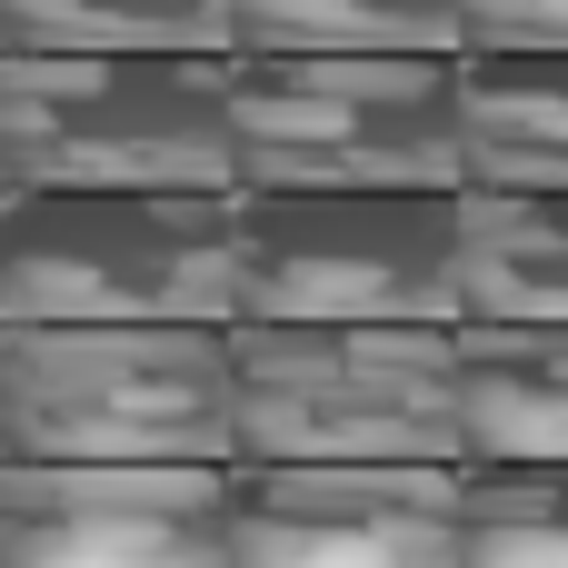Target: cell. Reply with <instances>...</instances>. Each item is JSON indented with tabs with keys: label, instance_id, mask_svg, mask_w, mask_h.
I'll return each instance as SVG.
<instances>
[{
	"label": "cell",
	"instance_id": "cell-1",
	"mask_svg": "<svg viewBox=\"0 0 568 568\" xmlns=\"http://www.w3.org/2000/svg\"><path fill=\"white\" fill-rule=\"evenodd\" d=\"M240 50H10V190H240Z\"/></svg>",
	"mask_w": 568,
	"mask_h": 568
},
{
	"label": "cell",
	"instance_id": "cell-2",
	"mask_svg": "<svg viewBox=\"0 0 568 568\" xmlns=\"http://www.w3.org/2000/svg\"><path fill=\"white\" fill-rule=\"evenodd\" d=\"M10 459H240V320H10Z\"/></svg>",
	"mask_w": 568,
	"mask_h": 568
},
{
	"label": "cell",
	"instance_id": "cell-3",
	"mask_svg": "<svg viewBox=\"0 0 568 568\" xmlns=\"http://www.w3.org/2000/svg\"><path fill=\"white\" fill-rule=\"evenodd\" d=\"M240 190H469L459 50H240Z\"/></svg>",
	"mask_w": 568,
	"mask_h": 568
},
{
	"label": "cell",
	"instance_id": "cell-4",
	"mask_svg": "<svg viewBox=\"0 0 568 568\" xmlns=\"http://www.w3.org/2000/svg\"><path fill=\"white\" fill-rule=\"evenodd\" d=\"M240 459H469L459 320H240Z\"/></svg>",
	"mask_w": 568,
	"mask_h": 568
},
{
	"label": "cell",
	"instance_id": "cell-5",
	"mask_svg": "<svg viewBox=\"0 0 568 568\" xmlns=\"http://www.w3.org/2000/svg\"><path fill=\"white\" fill-rule=\"evenodd\" d=\"M10 320H240V190H10Z\"/></svg>",
	"mask_w": 568,
	"mask_h": 568
},
{
	"label": "cell",
	"instance_id": "cell-6",
	"mask_svg": "<svg viewBox=\"0 0 568 568\" xmlns=\"http://www.w3.org/2000/svg\"><path fill=\"white\" fill-rule=\"evenodd\" d=\"M240 320H469L459 190H240Z\"/></svg>",
	"mask_w": 568,
	"mask_h": 568
},
{
	"label": "cell",
	"instance_id": "cell-7",
	"mask_svg": "<svg viewBox=\"0 0 568 568\" xmlns=\"http://www.w3.org/2000/svg\"><path fill=\"white\" fill-rule=\"evenodd\" d=\"M10 568H240V459H10Z\"/></svg>",
	"mask_w": 568,
	"mask_h": 568
},
{
	"label": "cell",
	"instance_id": "cell-8",
	"mask_svg": "<svg viewBox=\"0 0 568 568\" xmlns=\"http://www.w3.org/2000/svg\"><path fill=\"white\" fill-rule=\"evenodd\" d=\"M240 568H469V459H240Z\"/></svg>",
	"mask_w": 568,
	"mask_h": 568
},
{
	"label": "cell",
	"instance_id": "cell-9",
	"mask_svg": "<svg viewBox=\"0 0 568 568\" xmlns=\"http://www.w3.org/2000/svg\"><path fill=\"white\" fill-rule=\"evenodd\" d=\"M469 190H568V50H459Z\"/></svg>",
	"mask_w": 568,
	"mask_h": 568
},
{
	"label": "cell",
	"instance_id": "cell-10",
	"mask_svg": "<svg viewBox=\"0 0 568 568\" xmlns=\"http://www.w3.org/2000/svg\"><path fill=\"white\" fill-rule=\"evenodd\" d=\"M469 459H568V320H459Z\"/></svg>",
	"mask_w": 568,
	"mask_h": 568
},
{
	"label": "cell",
	"instance_id": "cell-11",
	"mask_svg": "<svg viewBox=\"0 0 568 568\" xmlns=\"http://www.w3.org/2000/svg\"><path fill=\"white\" fill-rule=\"evenodd\" d=\"M469 320H568V190H459Z\"/></svg>",
	"mask_w": 568,
	"mask_h": 568
},
{
	"label": "cell",
	"instance_id": "cell-12",
	"mask_svg": "<svg viewBox=\"0 0 568 568\" xmlns=\"http://www.w3.org/2000/svg\"><path fill=\"white\" fill-rule=\"evenodd\" d=\"M10 50H240V0H0Z\"/></svg>",
	"mask_w": 568,
	"mask_h": 568
},
{
	"label": "cell",
	"instance_id": "cell-13",
	"mask_svg": "<svg viewBox=\"0 0 568 568\" xmlns=\"http://www.w3.org/2000/svg\"><path fill=\"white\" fill-rule=\"evenodd\" d=\"M459 0H240V50H459Z\"/></svg>",
	"mask_w": 568,
	"mask_h": 568
},
{
	"label": "cell",
	"instance_id": "cell-14",
	"mask_svg": "<svg viewBox=\"0 0 568 568\" xmlns=\"http://www.w3.org/2000/svg\"><path fill=\"white\" fill-rule=\"evenodd\" d=\"M469 568H568V459H469Z\"/></svg>",
	"mask_w": 568,
	"mask_h": 568
},
{
	"label": "cell",
	"instance_id": "cell-15",
	"mask_svg": "<svg viewBox=\"0 0 568 568\" xmlns=\"http://www.w3.org/2000/svg\"><path fill=\"white\" fill-rule=\"evenodd\" d=\"M459 50H568V0H459Z\"/></svg>",
	"mask_w": 568,
	"mask_h": 568
}]
</instances>
